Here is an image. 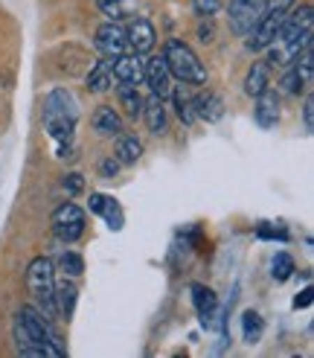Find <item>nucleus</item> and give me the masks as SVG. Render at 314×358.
<instances>
[{
  "instance_id": "nucleus-1",
  "label": "nucleus",
  "mask_w": 314,
  "mask_h": 358,
  "mask_svg": "<svg viewBox=\"0 0 314 358\" xmlns=\"http://www.w3.org/2000/svg\"><path fill=\"white\" fill-rule=\"evenodd\" d=\"M15 338H17V350L21 355H52L61 358V341L56 329H52L50 317L41 315L35 306H24L15 317Z\"/></svg>"
},
{
  "instance_id": "nucleus-2",
  "label": "nucleus",
  "mask_w": 314,
  "mask_h": 358,
  "mask_svg": "<svg viewBox=\"0 0 314 358\" xmlns=\"http://www.w3.org/2000/svg\"><path fill=\"white\" fill-rule=\"evenodd\" d=\"M311 27H314V12L311 6H300L291 15H285V24L274 38L271 50V64L288 67L306 47H311Z\"/></svg>"
},
{
  "instance_id": "nucleus-3",
  "label": "nucleus",
  "mask_w": 314,
  "mask_h": 358,
  "mask_svg": "<svg viewBox=\"0 0 314 358\" xmlns=\"http://www.w3.org/2000/svg\"><path fill=\"white\" fill-rule=\"evenodd\" d=\"M76 122H79L76 96L70 91H64V87L50 91L44 99V129L50 131V137L56 143H67L76 131Z\"/></svg>"
},
{
  "instance_id": "nucleus-4",
  "label": "nucleus",
  "mask_w": 314,
  "mask_h": 358,
  "mask_svg": "<svg viewBox=\"0 0 314 358\" xmlns=\"http://www.w3.org/2000/svg\"><path fill=\"white\" fill-rule=\"evenodd\" d=\"M27 289L38 303V312L47 317H56L59 306H56V274H52V259L38 257L32 259L27 268Z\"/></svg>"
},
{
  "instance_id": "nucleus-5",
  "label": "nucleus",
  "mask_w": 314,
  "mask_h": 358,
  "mask_svg": "<svg viewBox=\"0 0 314 358\" xmlns=\"http://www.w3.org/2000/svg\"><path fill=\"white\" fill-rule=\"evenodd\" d=\"M163 59H166L172 79H181L186 85H204L207 82V70H204L201 59L192 52L189 44H184L178 38H169L163 47Z\"/></svg>"
},
{
  "instance_id": "nucleus-6",
  "label": "nucleus",
  "mask_w": 314,
  "mask_h": 358,
  "mask_svg": "<svg viewBox=\"0 0 314 358\" xmlns=\"http://www.w3.org/2000/svg\"><path fill=\"white\" fill-rule=\"evenodd\" d=\"M52 230H56V236L67 245H73L76 239H82L84 234V210L76 207L73 201L61 204L56 213H52Z\"/></svg>"
},
{
  "instance_id": "nucleus-7",
  "label": "nucleus",
  "mask_w": 314,
  "mask_h": 358,
  "mask_svg": "<svg viewBox=\"0 0 314 358\" xmlns=\"http://www.w3.org/2000/svg\"><path fill=\"white\" fill-rule=\"evenodd\" d=\"M268 12V0H230V29L236 35H248L259 21L262 15Z\"/></svg>"
},
{
  "instance_id": "nucleus-8",
  "label": "nucleus",
  "mask_w": 314,
  "mask_h": 358,
  "mask_svg": "<svg viewBox=\"0 0 314 358\" xmlns=\"http://www.w3.org/2000/svg\"><path fill=\"white\" fill-rule=\"evenodd\" d=\"M285 15L288 12H283V9H268L265 15H262V21L248 32L251 35V38H248V50H253V52L268 50L274 44V38L279 35V29H283Z\"/></svg>"
},
{
  "instance_id": "nucleus-9",
  "label": "nucleus",
  "mask_w": 314,
  "mask_h": 358,
  "mask_svg": "<svg viewBox=\"0 0 314 358\" xmlns=\"http://www.w3.org/2000/svg\"><path fill=\"white\" fill-rule=\"evenodd\" d=\"M96 50L105 59H119V56H126V52H131L128 41H126V29H122L117 21L102 24L96 29Z\"/></svg>"
},
{
  "instance_id": "nucleus-10",
  "label": "nucleus",
  "mask_w": 314,
  "mask_h": 358,
  "mask_svg": "<svg viewBox=\"0 0 314 358\" xmlns=\"http://www.w3.org/2000/svg\"><path fill=\"white\" fill-rule=\"evenodd\" d=\"M143 82L149 85V91L154 96H160V99L172 96V73L163 56H151L143 62Z\"/></svg>"
},
{
  "instance_id": "nucleus-11",
  "label": "nucleus",
  "mask_w": 314,
  "mask_h": 358,
  "mask_svg": "<svg viewBox=\"0 0 314 358\" xmlns=\"http://www.w3.org/2000/svg\"><path fill=\"white\" fill-rule=\"evenodd\" d=\"M126 41H128L131 52L146 56V52H151L154 41H157V32H154V27L146 21V17H137V21H131L128 29H126Z\"/></svg>"
},
{
  "instance_id": "nucleus-12",
  "label": "nucleus",
  "mask_w": 314,
  "mask_h": 358,
  "mask_svg": "<svg viewBox=\"0 0 314 358\" xmlns=\"http://www.w3.org/2000/svg\"><path fill=\"white\" fill-rule=\"evenodd\" d=\"M111 73H114V82H128V85H140L143 82V59L137 52H126L111 62Z\"/></svg>"
},
{
  "instance_id": "nucleus-13",
  "label": "nucleus",
  "mask_w": 314,
  "mask_h": 358,
  "mask_svg": "<svg viewBox=\"0 0 314 358\" xmlns=\"http://www.w3.org/2000/svg\"><path fill=\"white\" fill-rule=\"evenodd\" d=\"M253 117H256V122L262 125V129H276V122H279V96L271 91V87L256 96Z\"/></svg>"
},
{
  "instance_id": "nucleus-14",
  "label": "nucleus",
  "mask_w": 314,
  "mask_h": 358,
  "mask_svg": "<svg viewBox=\"0 0 314 358\" xmlns=\"http://www.w3.org/2000/svg\"><path fill=\"white\" fill-rule=\"evenodd\" d=\"M143 117H146V122H149V131H151V134H163V131H166L169 117H166V105H163L160 96L151 94L149 99H143Z\"/></svg>"
},
{
  "instance_id": "nucleus-15",
  "label": "nucleus",
  "mask_w": 314,
  "mask_h": 358,
  "mask_svg": "<svg viewBox=\"0 0 314 358\" xmlns=\"http://www.w3.org/2000/svg\"><path fill=\"white\" fill-rule=\"evenodd\" d=\"M94 131L99 137H117V134H122V117L114 108H108V105H102V108L94 114Z\"/></svg>"
},
{
  "instance_id": "nucleus-16",
  "label": "nucleus",
  "mask_w": 314,
  "mask_h": 358,
  "mask_svg": "<svg viewBox=\"0 0 314 358\" xmlns=\"http://www.w3.org/2000/svg\"><path fill=\"white\" fill-rule=\"evenodd\" d=\"M117 99H119V108L126 111L128 117H140L143 114V96H140L137 85H128V82H117Z\"/></svg>"
},
{
  "instance_id": "nucleus-17",
  "label": "nucleus",
  "mask_w": 314,
  "mask_h": 358,
  "mask_svg": "<svg viewBox=\"0 0 314 358\" xmlns=\"http://www.w3.org/2000/svg\"><path fill=\"white\" fill-rule=\"evenodd\" d=\"M111 62L114 59H102L91 67V73H87V91L94 94H105L108 87L114 85V73H111Z\"/></svg>"
},
{
  "instance_id": "nucleus-18",
  "label": "nucleus",
  "mask_w": 314,
  "mask_h": 358,
  "mask_svg": "<svg viewBox=\"0 0 314 358\" xmlns=\"http://www.w3.org/2000/svg\"><path fill=\"white\" fill-rule=\"evenodd\" d=\"M192 303H195V312L201 315V320L207 324L209 317L216 315L218 309V297L213 289H207V285H192Z\"/></svg>"
},
{
  "instance_id": "nucleus-19",
  "label": "nucleus",
  "mask_w": 314,
  "mask_h": 358,
  "mask_svg": "<svg viewBox=\"0 0 314 358\" xmlns=\"http://www.w3.org/2000/svg\"><path fill=\"white\" fill-rule=\"evenodd\" d=\"M76 294H79V289H76L73 277H64V280L56 285V306H59V312H61L67 320L73 317V309H76Z\"/></svg>"
},
{
  "instance_id": "nucleus-20",
  "label": "nucleus",
  "mask_w": 314,
  "mask_h": 358,
  "mask_svg": "<svg viewBox=\"0 0 314 358\" xmlns=\"http://www.w3.org/2000/svg\"><path fill=\"white\" fill-rule=\"evenodd\" d=\"M195 102V117H201V120H207V122H216V120H221V114H224V102L216 96V94H201V96H195L192 99Z\"/></svg>"
},
{
  "instance_id": "nucleus-21",
  "label": "nucleus",
  "mask_w": 314,
  "mask_h": 358,
  "mask_svg": "<svg viewBox=\"0 0 314 358\" xmlns=\"http://www.w3.org/2000/svg\"><path fill=\"white\" fill-rule=\"evenodd\" d=\"M117 137H119L117 140V160L126 166L137 164L140 155H143V143H140L134 134H117Z\"/></svg>"
},
{
  "instance_id": "nucleus-22",
  "label": "nucleus",
  "mask_w": 314,
  "mask_h": 358,
  "mask_svg": "<svg viewBox=\"0 0 314 358\" xmlns=\"http://www.w3.org/2000/svg\"><path fill=\"white\" fill-rule=\"evenodd\" d=\"M268 85H271V73H268V64H265V62H256V64L251 67L248 79H244V91H248L251 96H259L262 91H268Z\"/></svg>"
},
{
  "instance_id": "nucleus-23",
  "label": "nucleus",
  "mask_w": 314,
  "mask_h": 358,
  "mask_svg": "<svg viewBox=\"0 0 314 358\" xmlns=\"http://www.w3.org/2000/svg\"><path fill=\"white\" fill-rule=\"evenodd\" d=\"M59 271L64 274V277H82L84 274V259L76 254V250H64V254L59 257Z\"/></svg>"
},
{
  "instance_id": "nucleus-24",
  "label": "nucleus",
  "mask_w": 314,
  "mask_h": 358,
  "mask_svg": "<svg viewBox=\"0 0 314 358\" xmlns=\"http://www.w3.org/2000/svg\"><path fill=\"white\" fill-rule=\"evenodd\" d=\"M262 329H265V324H262V317L256 312H244L241 315V335L248 344H256L262 338Z\"/></svg>"
},
{
  "instance_id": "nucleus-25",
  "label": "nucleus",
  "mask_w": 314,
  "mask_h": 358,
  "mask_svg": "<svg viewBox=\"0 0 314 358\" xmlns=\"http://www.w3.org/2000/svg\"><path fill=\"white\" fill-rule=\"evenodd\" d=\"M291 274H294V259L285 254V250L274 254V259H271V277H274L276 282H285Z\"/></svg>"
},
{
  "instance_id": "nucleus-26",
  "label": "nucleus",
  "mask_w": 314,
  "mask_h": 358,
  "mask_svg": "<svg viewBox=\"0 0 314 358\" xmlns=\"http://www.w3.org/2000/svg\"><path fill=\"white\" fill-rule=\"evenodd\" d=\"M99 216H102L105 222H108V227H111V230H122V210H119V204L111 199V195L105 199V207H102Z\"/></svg>"
},
{
  "instance_id": "nucleus-27",
  "label": "nucleus",
  "mask_w": 314,
  "mask_h": 358,
  "mask_svg": "<svg viewBox=\"0 0 314 358\" xmlns=\"http://www.w3.org/2000/svg\"><path fill=\"white\" fill-rule=\"evenodd\" d=\"M102 6V12L111 17V21H119L122 15H128V0H96Z\"/></svg>"
},
{
  "instance_id": "nucleus-28",
  "label": "nucleus",
  "mask_w": 314,
  "mask_h": 358,
  "mask_svg": "<svg viewBox=\"0 0 314 358\" xmlns=\"http://www.w3.org/2000/svg\"><path fill=\"white\" fill-rule=\"evenodd\" d=\"M283 91L285 94H300V91H306V85H303V79H300V73H297V67L294 64H288V70H285V76H283Z\"/></svg>"
},
{
  "instance_id": "nucleus-29",
  "label": "nucleus",
  "mask_w": 314,
  "mask_h": 358,
  "mask_svg": "<svg viewBox=\"0 0 314 358\" xmlns=\"http://www.w3.org/2000/svg\"><path fill=\"white\" fill-rule=\"evenodd\" d=\"M174 102H178V117L186 122V125H192L198 117H195V102H192L189 96H184V94H174Z\"/></svg>"
},
{
  "instance_id": "nucleus-30",
  "label": "nucleus",
  "mask_w": 314,
  "mask_h": 358,
  "mask_svg": "<svg viewBox=\"0 0 314 358\" xmlns=\"http://www.w3.org/2000/svg\"><path fill=\"white\" fill-rule=\"evenodd\" d=\"M192 6H195L198 15L209 17V15H216V12L224 6V0H192Z\"/></svg>"
},
{
  "instance_id": "nucleus-31",
  "label": "nucleus",
  "mask_w": 314,
  "mask_h": 358,
  "mask_svg": "<svg viewBox=\"0 0 314 358\" xmlns=\"http://www.w3.org/2000/svg\"><path fill=\"white\" fill-rule=\"evenodd\" d=\"M82 187H84V181H82V175H79V172H73V175H67V178H64V192H67V195H79Z\"/></svg>"
},
{
  "instance_id": "nucleus-32",
  "label": "nucleus",
  "mask_w": 314,
  "mask_h": 358,
  "mask_svg": "<svg viewBox=\"0 0 314 358\" xmlns=\"http://www.w3.org/2000/svg\"><path fill=\"white\" fill-rule=\"evenodd\" d=\"M303 122H306V131H314V99L311 96L303 105Z\"/></svg>"
},
{
  "instance_id": "nucleus-33",
  "label": "nucleus",
  "mask_w": 314,
  "mask_h": 358,
  "mask_svg": "<svg viewBox=\"0 0 314 358\" xmlns=\"http://www.w3.org/2000/svg\"><path fill=\"white\" fill-rule=\"evenodd\" d=\"M256 236H259V239H276V236H279V239H285L283 230H271V227H265V224H259V227H256Z\"/></svg>"
},
{
  "instance_id": "nucleus-34",
  "label": "nucleus",
  "mask_w": 314,
  "mask_h": 358,
  "mask_svg": "<svg viewBox=\"0 0 314 358\" xmlns=\"http://www.w3.org/2000/svg\"><path fill=\"white\" fill-rule=\"evenodd\" d=\"M105 199H108V195H102V192H91V213H102V207H105Z\"/></svg>"
},
{
  "instance_id": "nucleus-35",
  "label": "nucleus",
  "mask_w": 314,
  "mask_h": 358,
  "mask_svg": "<svg viewBox=\"0 0 314 358\" xmlns=\"http://www.w3.org/2000/svg\"><path fill=\"white\" fill-rule=\"evenodd\" d=\"M306 306H311V289H303L294 300V309H306Z\"/></svg>"
},
{
  "instance_id": "nucleus-36",
  "label": "nucleus",
  "mask_w": 314,
  "mask_h": 358,
  "mask_svg": "<svg viewBox=\"0 0 314 358\" xmlns=\"http://www.w3.org/2000/svg\"><path fill=\"white\" fill-rule=\"evenodd\" d=\"M297 0H268V9H283V12H291Z\"/></svg>"
},
{
  "instance_id": "nucleus-37",
  "label": "nucleus",
  "mask_w": 314,
  "mask_h": 358,
  "mask_svg": "<svg viewBox=\"0 0 314 358\" xmlns=\"http://www.w3.org/2000/svg\"><path fill=\"white\" fill-rule=\"evenodd\" d=\"M117 169H119V160H105V164H102V175L105 178H114Z\"/></svg>"
}]
</instances>
